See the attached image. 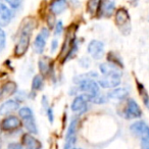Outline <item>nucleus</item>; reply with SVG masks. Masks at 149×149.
I'll return each mask as SVG.
<instances>
[{
  "label": "nucleus",
  "mask_w": 149,
  "mask_h": 149,
  "mask_svg": "<svg viewBox=\"0 0 149 149\" xmlns=\"http://www.w3.org/2000/svg\"><path fill=\"white\" fill-rule=\"evenodd\" d=\"M35 27V24L32 21H28L24 24L23 28L19 33V37L17 40V43L15 47V55L17 57H22L26 54L30 46V41H31L32 32Z\"/></svg>",
  "instance_id": "obj_1"
},
{
  "label": "nucleus",
  "mask_w": 149,
  "mask_h": 149,
  "mask_svg": "<svg viewBox=\"0 0 149 149\" xmlns=\"http://www.w3.org/2000/svg\"><path fill=\"white\" fill-rule=\"evenodd\" d=\"M116 24L120 31L124 35H128L131 32V17L127 9L120 8L116 13Z\"/></svg>",
  "instance_id": "obj_2"
},
{
  "label": "nucleus",
  "mask_w": 149,
  "mask_h": 149,
  "mask_svg": "<svg viewBox=\"0 0 149 149\" xmlns=\"http://www.w3.org/2000/svg\"><path fill=\"white\" fill-rule=\"evenodd\" d=\"M79 90L87 97H92L99 93V85L93 79H85L79 83Z\"/></svg>",
  "instance_id": "obj_3"
},
{
  "label": "nucleus",
  "mask_w": 149,
  "mask_h": 149,
  "mask_svg": "<svg viewBox=\"0 0 149 149\" xmlns=\"http://www.w3.org/2000/svg\"><path fill=\"white\" fill-rule=\"evenodd\" d=\"M22 127V120L15 116H7L0 123V130L4 132H13Z\"/></svg>",
  "instance_id": "obj_4"
},
{
  "label": "nucleus",
  "mask_w": 149,
  "mask_h": 149,
  "mask_svg": "<svg viewBox=\"0 0 149 149\" xmlns=\"http://www.w3.org/2000/svg\"><path fill=\"white\" fill-rule=\"evenodd\" d=\"M120 81H122V76L120 74H108V76H103V78L98 81V85L104 89H113L120 85Z\"/></svg>",
  "instance_id": "obj_5"
},
{
  "label": "nucleus",
  "mask_w": 149,
  "mask_h": 149,
  "mask_svg": "<svg viewBox=\"0 0 149 149\" xmlns=\"http://www.w3.org/2000/svg\"><path fill=\"white\" fill-rule=\"evenodd\" d=\"M49 37V30L47 28H43L41 30L39 34L37 35V37L34 40V50L37 53L41 54L43 53L44 49H45V45H46V39Z\"/></svg>",
  "instance_id": "obj_6"
},
{
  "label": "nucleus",
  "mask_w": 149,
  "mask_h": 149,
  "mask_svg": "<svg viewBox=\"0 0 149 149\" xmlns=\"http://www.w3.org/2000/svg\"><path fill=\"white\" fill-rule=\"evenodd\" d=\"M77 126H78V120L74 118L70 122V126L68 129V134H66L65 142H64L63 149H72V147L74 145L76 138H77Z\"/></svg>",
  "instance_id": "obj_7"
},
{
  "label": "nucleus",
  "mask_w": 149,
  "mask_h": 149,
  "mask_svg": "<svg viewBox=\"0 0 149 149\" xmlns=\"http://www.w3.org/2000/svg\"><path fill=\"white\" fill-rule=\"evenodd\" d=\"M88 53L91 55L92 58L99 60L102 58L104 53V44L98 40H92L88 45Z\"/></svg>",
  "instance_id": "obj_8"
},
{
  "label": "nucleus",
  "mask_w": 149,
  "mask_h": 149,
  "mask_svg": "<svg viewBox=\"0 0 149 149\" xmlns=\"http://www.w3.org/2000/svg\"><path fill=\"white\" fill-rule=\"evenodd\" d=\"M116 8V0H100L98 13L100 17H109L112 15Z\"/></svg>",
  "instance_id": "obj_9"
},
{
  "label": "nucleus",
  "mask_w": 149,
  "mask_h": 149,
  "mask_svg": "<svg viewBox=\"0 0 149 149\" xmlns=\"http://www.w3.org/2000/svg\"><path fill=\"white\" fill-rule=\"evenodd\" d=\"M142 116V110L134 99H129L126 106L127 118H139Z\"/></svg>",
  "instance_id": "obj_10"
},
{
  "label": "nucleus",
  "mask_w": 149,
  "mask_h": 149,
  "mask_svg": "<svg viewBox=\"0 0 149 149\" xmlns=\"http://www.w3.org/2000/svg\"><path fill=\"white\" fill-rule=\"evenodd\" d=\"M19 108V102L15 99H8L0 105V116H8Z\"/></svg>",
  "instance_id": "obj_11"
},
{
  "label": "nucleus",
  "mask_w": 149,
  "mask_h": 149,
  "mask_svg": "<svg viewBox=\"0 0 149 149\" xmlns=\"http://www.w3.org/2000/svg\"><path fill=\"white\" fill-rule=\"evenodd\" d=\"M13 19V13L11 10L4 4L0 2V27H6L9 25Z\"/></svg>",
  "instance_id": "obj_12"
},
{
  "label": "nucleus",
  "mask_w": 149,
  "mask_h": 149,
  "mask_svg": "<svg viewBox=\"0 0 149 149\" xmlns=\"http://www.w3.org/2000/svg\"><path fill=\"white\" fill-rule=\"evenodd\" d=\"M17 85L15 82H7V83L3 84L1 87H0V100L3 99L5 97H8L11 96L17 92Z\"/></svg>",
  "instance_id": "obj_13"
},
{
  "label": "nucleus",
  "mask_w": 149,
  "mask_h": 149,
  "mask_svg": "<svg viewBox=\"0 0 149 149\" xmlns=\"http://www.w3.org/2000/svg\"><path fill=\"white\" fill-rule=\"evenodd\" d=\"M99 70L103 76H108V74H120L122 76L120 68L118 65L111 63V62H103L99 65Z\"/></svg>",
  "instance_id": "obj_14"
},
{
  "label": "nucleus",
  "mask_w": 149,
  "mask_h": 149,
  "mask_svg": "<svg viewBox=\"0 0 149 149\" xmlns=\"http://www.w3.org/2000/svg\"><path fill=\"white\" fill-rule=\"evenodd\" d=\"M22 142H23V145H25L26 149H39L42 147L40 141L37 140L31 134H28V133L23 135Z\"/></svg>",
  "instance_id": "obj_15"
},
{
  "label": "nucleus",
  "mask_w": 149,
  "mask_h": 149,
  "mask_svg": "<svg viewBox=\"0 0 149 149\" xmlns=\"http://www.w3.org/2000/svg\"><path fill=\"white\" fill-rule=\"evenodd\" d=\"M70 108L74 112H78V113H82L87 109V101L83 97V95L77 96L74 98Z\"/></svg>",
  "instance_id": "obj_16"
},
{
  "label": "nucleus",
  "mask_w": 149,
  "mask_h": 149,
  "mask_svg": "<svg viewBox=\"0 0 149 149\" xmlns=\"http://www.w3.org/2000/svg\"><path fill=\"white\" fill-rule=\"evenodd\" d=\"M129 91L126 88H113L111 91L108 92L107 97L110 99H118V100H123L128 96Z\"/></svg>",
  "instance_id": "obj_17"
},
{
  "label": "nucleus",
  "mask_w": 149,
  "mask_h": 149,
  "mask_svg": "<svg viewBox=\"0 0 149 149\" xmlns=\"http://www.w3.org/2000/svg\"><path fill=\"white\" fill-rule=\"evenodd\" d=\"M66 4H68L66 0H54L53 2L51 3V5H50V10L54 15H60V13L65 10Z\"/></svg>",
  "instance_id": "obj_18"
},
{
  "label": "nucleus",
  "mask_w": 149,
  "mask_h": 149,
  "mask_svg": "<svg viewBox=\"0 0 149 149\" xmlns=\"http://www.w3.org/2000/svg\"><path fill=\"white\" fill-rule=\"evenodd\" d=\"M38 66H39V70L41 72V74L43 77L47 76L49 74L50 70H51V62H50V59L48 57H44L39 59V62H38Z\"/></svg>",
  "instance_id": "obj_19"
},
{
  "label": "nucleus",
  "mask_w": 149,
  "mask_h": 149,
  "mask_svg": "<svg viewBox=\"0 0 149 149\" xmlns=\"http://www.w3.org/2000/svg\"><path fill=\"white\" fill-rule=\"evenodd\" d=\"M24 126L27 129V131L30 134H37L38 133V129H37V125H36L35 118L33 116H30V118H24L23 120Z\"/></svg>",
  "instance_id": "obj_20"
},
{
  "label": "nucleus",
  "mask_w": 149,
  "mask_h": 149,
  "mask_svg": "<svg viewBox=\"0 0 149 149\" xmlns=\"http://www.w3.org/2000/svg\"><path fill=\"white\" fill-rule=\"evenodd\" d=\"M137 89H138V92L140 94V97L142 98V101L144 103V105L149 109V94L147 92V90L145 89L143 84L139 83L138 81H137Z\"/></svg>",
  "instance_id": "obj_21"
},
{
  "label": "nucleus",
  "mask_w": 149,
  "mask_h": 149,
  "mask_svg": "<svg viewBox=\"0 0 149 149\" xmlns=\"http://www.w3.org/2000/svg\"><path fill=\"white\" fill-rule=\"evenodd\" d=\"M43 86H44L43 77L40 76V74H36L35 77L33 78V81H32V90L33 91H39V90H42Z\"/></svg>",
  "instance_id": "obj_22"
},
{
  "label": "nucleus",
  "mask_w": 149,
  "mask_h": 149,
  "mask_svg": "<svg viewBox=\"0 0 149 149\" xmlns=\"http://www.w3.org/2000/svg\"><path fill=\"white\" fill-rule=\"evenodd\" d=\"M107 59H108V62H111V63L116 64V65H118L120 68H124V63H123L122 59H120L118 56V54H116L114 52H109V53H108Z\"/></svg>",
  "instance_id": "obj_23"
},
{
  "label": "nucleus",
  "mask_w": 149,
  "mask_h": 149,
  "mask_svg": "<svg viewBox=\"0 0 149 149\" xmlns=\"http://www.w3.org/2000/svg\"><path fill=\"white\" fill-rule=\"evenodd\" d=\"M99 4H100V0H89L88 1L87 9L90 15H94L97 13L98 8H99Z\"/></svg>",
  "instance_id": "obj_24"
},
{
  "label": "nucleus",
  "mask_w": 149,
  "mask_h": 149,
  "mask_svg": "<svg viewBox=\"0 0 149 149\" xmlns=\"http://www.w3.org/2000/svg\"><path fill=\"white\" fill-rule=\"evenodd\" d=\"M19 116L22 118V120H24V118H30V116H33L34 114H33V111H32L31 108L25 106V107L19 108Z\"/></svg>",
  "instance_id": "obj_25"
},
{
  "label": "nucleus",
  "mask_w": 149,
  "mask_h": 149,
  "mask_svg": "<svg viewBox=\"0 0 149 149\" xmlns=\"http://www.w3.org/2000/svg\"><path fill=\"white\" fill-rule=\"evenodd\" d=\"M141 139V148L149 149V130L140 137Z\"/></svg>",
  "instance_id": "obj_26"
},
{
  "label": "nucleus",
  "mask_w": 149,
  "mask_h": 149,
  "mask_svg": "<svg viewBox=\"0 0 149 149\" xmlns=\"http://www.w3.org/2000/svg\"><path fill=\"white\" fill-rule=\"evenodd\" d=\"M5 44H6V35L2 28L0 27V52L4 49Z\"/></svg>",
  "instance_id": "obj_27"
},
{
  "label": "nucleus",
  "mask_w": 149,
  "mask_h": 149,
  "mask_svg": "<svg viewBox=\"0 0 149 149\" xmlns=\"http://www.w3.org/2000/svg\"><path fill=\"white\" fill-rule=\"evenodd\" d=\"M5 1H6L7 4L13 9L19 8V7L21 6L22 2H23V0H5Z\"/></svg>",
  "instance_id": "obj_28"
},
{
  "label": "nucleus",
  "mask_w": 149,
  "mask_h": 149,
  "mask_svg": "<svg viewBox=\"0 0 149 149\" xmlns=\"http://www.w3.org/2000/svg\"><path fill=\"white\" fill-rule=\"evenodd\" d=\"M8 149H24L23 144L19 142H13L8 144Z\"/></svg>",
  "instance_id": "obj_29"
},
{
  "label": "nucleus",
  "mask_w": 149,
  "mask_h": 149,
  "mask_svg": "<svg viewBox=\"0 0 149 149\" xmlns=\"http://www.w3.org/2000/svg\"><path fill=\"white\" fill-rule=\"evenodd\" d=\"M62 30H63V25H62V22H57L55 27V35H60L62 33Z\"/></svg>",
  "instance_id": "obj_30"
},
{
  "label": "nucleus",
  "mask_w": 149,
  "mask_h": 149,
  "mask_svg": "<svg viewBox=\"0 0 149 149\" xmlns=\"http://www.w3.org/2000/svg\"><path fill=\"white\" fill-rule=\"evenodd\" d=\"M46 110H47L48 120H49L50 123H52V122H53V111H52V109H51V108H49V107H48Z\"/></svg>",
  "instance_id": "obj_31"
},
{
  "label": "nucleus",
  "mask_w": 149,
  "mask_h": 149,
  "mask_svg": "<svg viewBox=\"0 0 149 149\" xmlns=\"http://www.w3.org/2000/svg\"><path fill=\"white\" fill-rule=\"evenodd\" d=\"M57 47H58V41L56 39H54L53 41L51 42V51L54 52L57 49Z\"/></svg>",
  "instance_id": "obj_32"
},
{
  "label": "nucleus",
  "mask_w": 149,
  "mask_h": 149,
  "mask_svg": "<svg viewBox=\"0 0 149 149\" xmlns=\"http://www.w3.org/2000/svg\"><path fill=\"white\" fill-rule=\"evenodd\" d=\"M0 2H2V0H0Z\"/></svg>",
  "instance_id": "obj_33"
},
{
  "label": "nucleus",
  "mask_w": 149,
  "mask_h": 149,
  "mask_svg": "<svg viewBox=\"0 0 149 149\" xmlns=\"http://www.w3.org/2000/svg\"><path fill=\"white\" fill-rule=\"evenodd\" d=\"M74 149H78V148H74Z\"/></svg>",
  "instance_id": "obj_34"
},
{
  "label": "nucleus",
  "mask_w": 149,
  "mask_h": 149,
  "mask_svg": "<svg viewBox=\"0 0 149 149\" xmlns=\"http://www.w3.org/2000/svg\"><path fill=\"white\" fill-rule=\"evenodd\" d=\"M39 149H41V148H39Z\"/></svg>",
  "instance_id": "obj_35"
}]
</instances>
